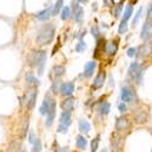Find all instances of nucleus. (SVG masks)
<instances>
[{
    "mask_svg": "<svg viewBox=\"0 0 152 152\" xmlns=\"http://www.w3.org/2000/svg\"><path fill=\"white\" fill-rule=\"evenodd\" d=\"M35 139H37V137H35L34 132H33V130H31V132H29V135H28V141H29L31 144H33V142L35 141Z\"/></svg>",
    "mask_w": 152,
    "mask_h": 152,
    "instance_id": "obj_36",
    "label": "nucleus"
},
{
    "mask_svg": "<svg viewBox=\"0 0 152 152\" xmlns=\"http://www.w3.org/2000/svg\"><path fill=\"white\" fill-rule=\"evenodd\" d=\"M60 88H61V83H60V80H58V79H54L53 85H51V91H53L54 94H57V93L60 91Z\"/></svg>",
    "mask_w": 152,
    "mask_h": 152,
    "instance_id": "obj_29",
    "label": "nucleus"
},
{
    "mask_svg": "<svg viewBox=\"0 0 152 152\" xmlns=\"http://www.w3.org/2000/svg\"><path fill=\"white\" fill-rule=\"evenodd\" d=\"M51 101H53V99H51V96H50V94H46L45 97H44L43 104H42V106H40V108H39L40 115H46V112H48V110H49V107H50V104H51Z\"/></svg>",
    "mask_w": 152,
    "mask_h": 152,
    "instance_id": "obj_17",
    "label": "nucleus"
},
{
    "mask_svg": "<svg viewBox=\"0 0 152 152\" xmlns=\"http://www.w3.org/2000/svg\"><path fill=\"white\" fill-rule=\"evenodd\" d=\"M95 71V62H88L84 68V75L85 77H90Z\"/></svg>",
    "mask_w": 152,
    "mask_h": 152,
    "instance_id": "obj_23",
    "label": "nucleus"
},
{
    "mask_svg": "<svg viewBox=\"0 0 152 152\" xmlns=\"http://www.w3.org/2000/svg\"><path fill=\"white\" fill-rule=\"evenodd\" d=\"M73 107H74V99L71 97V96H67V97L61 102V108H62V111H68V112H71V111L73 110Z\"/></svg>",
    "mask_w": 152,
    "mask_h": 152,
    "instance_id": "obj_16",
    "label": "nucleus"
},
{
    "mask_svg": "<svg viewBox=\"0 0 152 152\" xmlns=\"http://www.w3.org/2000/svg\"><path fill=\"white\" fill-rule=\"evenodd\" d=\"M122 147V137L119 136L118 133H113L111 135V148L112 152H119Z\"/></svg>",
    "mask_w": 152,
    "mask_h": 152,
    "instance_id": "obj_7",
    "label": "nucleus"
},
{
    "mask_svg": "<svg viewBox=\"0 0 152 152\" xmlns=\"http://www.w3.org/2000/svg\"><path fill=\"white\" fill-rule=\"evenodd\" d=\"M33 148H32V152H40L42 151V141L39 139H35V141L33 142Z\"/></svg>",
    "mask_w": 152,
    "mask_h": 152,
    "instance_id": "obj_30",
    "label": "nucleus"
},
{
    "mask_svg": "<svg viewBox=\"0 0 152 152\" xmlns=\"http://www.w3.org/2000/svg\"><path fill=\"white\" fill-rule=\"evenodd\" d=\"M55 116H56V102L53 100L51 104H50V107L46 112V121H45V125L48 126H51L53 123H54V119H55Z\"/></svg>",
    "mask_w": 152,
    "mask_h": 152,
    "instance_id": "obj_6",
    "label": "nucleus"
},
{
    "mask_svg": "<svg viewBox=\"0 0 152 152\" xmlns=\"http://www.w3.org/2000/svg\"><path fill=\"white\" fill-rule=\"evenodd\" d=\"M54 37H55V26L53 23H46L39 29L35 42L39 46H44L51 43Z\"/></svg>",
    "mask_w": 152,
    "mask_h": 152,
    "instance_id": "obj_1",
    "label": "nucleus"
},
{
    "mask_svg": "<svg viewBox=\"0 0 152 152\" xmlns=\"http://www.w3.org/2000/svg\"><path fill=\"white\" fill-rule=\"evenodd\" d=\"M69 17H71V9H69L68 6L62 7V9H61V18H62L63 21H66V20H68Z\"/></svg>",
    "mask_w": 152,
    "mask_h": 152,
    "instance_id": "obj_27",
    "label": "nucleus"
},
{
    "mask_svg": "<svg viewBox=\"0 0 152 152\" xmlns=\"http://www.w3.org/2000/svg\"><path fill=\"white\" fill-rule=\"evenodd\" d=\"M74 91V84L72 82H68V83H63L61 84V88H60V93L63 95V96H71Z\"/></svg>",
    "mask_w": 152,
    "mask_h": 152,
    "instance_id": "obj_12",
    "label": "nucleus"
},
{
    "mask_svg": "<svg viewBox=\"0 0 152 152\" xmlns=\"http://www.w3.org/2000/svg\"><path fill=\"white\" fill-rule=\"evenodd\" d=\"M79 130H80L82 133H84V134H88V133L91 130L90 123L88 122V121H85V119H82V121L79 122Z\"/></svg>",
    "mask_w": 152,
    "mask_h": 152,
    "instance_id": "obj_21",
    "label": "nucleus"
},
{
    "mask_svg": "<svg viewBox=\"0 0 152 152\" xmlns=\"http://www.w3.org/2000/svg\"><path fill=\"white\" fill-rule=\"evenodd\" d=\"M110 110H111V105H110L108 102H102V104L100 105V108H99L100 113H101L102 116L108 115V113H110Z\"/></svg>",
    "mask_w": 152,
    "mask_h": 152,
    "instance_id": "obj_26",
    "label": "nucleus"
},
{
    "mask_svg": "<svg viewBox=\"0 0 152 152\" xmlns=\"http://www.w3.org/2000/svg\"><path fill=\"white\" fill-rule=\"evenodd\" d=\"M51 7H49V9H45L43 11H39V12H37L35 14V17L39 20V21H48L50 17H51Z\"/></svg>",
    "mask_w": 152,
    "mask_h": 152,
    "instance_id": "obj_19",
    "label": "nucleus"
},
{
    "mask_svg": "<svg viewBox=\"0 0 152 152\" xmlns=\"http://www.w3.org/2000/svg\"><path fill=\"white\" fill-rule=\"evenodd\" d=\"M121 97L123 100V102H133L134 97H135V94H134V91L130 89V88L124 86V88H122Z\"/></svg>",
    "mask_w": 152,
    "mask_h": 152,
    "instance_id": "obj_9",
    "label": "nucleus"
},
{
    "mask_svg": "<svg viewBox=\"0 0 152 152\" xmlns=\"http://www.w3.org/2000/svg\"><path fill=\"white\" fill-rule=\"evenodd\" d=\"M38 96V89L37 86H29V89L26 93V97H24V102L28 110H32L35 106V101Z\"/></svg>",
    "mask_w": 152,
    "mask_h": 152,
    "instance_id": "obj_4",
    "label": "nucleus"
},
{
    "mask_svg": "<svg viewBox=\"0 0 152 152\" xmlns=\"http://www.w3.org/2000/svg\"><path fill=\"white\" fill-rule=\"evenodd\" d=\"M105 80H106V73L102 71V72H100L96 75V78H95V80L93 83V88L94 89H100V88L105 84Z\"/></svg>",
    "mask_w": 152,
    "mask_h": 152,
    "instance_id": "obj_15",
    "label": "nucleus"
},
{
    "mask_svg": "<svg viewBox=\"0 0 152 152\" xmlns=\"http://www.w3.org/2000/svg\"><path fill=\"white\" fill-rule=\"evenodd\" d=\"M117 50H118V45L115 43V42H111V43H107L105 45V51L110 55V56H113V55H116L117 53Z\"/></svg>",
    "mask_w": 152,
    "mask_h": 152,
    "instance_id": "obj_20",
    "label": "nucleus"
},
{
    "mask_svg": "<svg viewBox=\"0 0 152 152\" xmlns=\"http://www.w3.org/2000/svg\"><path fill=\"white\" fill-rule=\"evenodd\" d=\"M126 54H128L129 57H134V56L136 55V49H135V48H130V49H128Z\"/></svg>",
    "mask_w": 152,
    "mask_h": 152,
    "instance_id": "obj_37",
    "label": "nucleus"
},
{
    "mask_svg": "<svg viewBox=\"0 0 152 152\" xmlns=\"http://www.w3.org/2000/svg\"><path fill=\"white\" fill-rule=\"evenodd\" d=\"M118 108H119V112H125V111H126V106H125V104H124V102L119 104Z\"/></svg>",
    "mask_w": 152,
    "mask_h": 152,
    "instance_id": "obj_39",
    "label": "nucleus"
},
{
    "mask_svg": "<svg viewBox=\"0 0 152 152\" xmlns=\"http://www.w3.org/2000/svg\"><path fill=\"white\" fill-rule=\"evenodd\" d=\"M86 144H88V141H86V139H85L84 136L78 135L77 137H75V145H77V147H78L79 150H82V151L85 150Z\"/></svg>",
    "mask_w": 152,
    "mask_h": 152,
    "instance_id": "obj_22",
    "label": "nucleus"
},
{
    "mask_svg": "<svg viewBox=\"0 0 152 152\" xmlns=\"http://www.w3.org/2000/svg\"><path fill=\"white\" fill-rule=\"evenodd\" d=\"M121 11H122V5L119 4L115 10H113V15H115V17H118L119 14H121Z\"/></svg>",
    "mask_w": 152,
    "mask_h": 152,
    "instance_id": "obj_38",
    "label": "nucleus"
},
{
    "mask_svg": "<svg viewBox=\"0 0 152 152\" xmlns=\"http://www.w3.org/2000/svg\"><path fill=\"white\" fill-rule=\"evenodd\" d=\"M65 72H66L65 67L61 66V65H56V66L53 67L51 72H50V77H51L53 79H58L60 77H62V75L65 74Z\"/></svg>",
    "mask_w": 152,
    "mask_h": 152,
    "instance_id": "obj_13",
    "label": "nucleus"
},
{
    "mask_svg": "<svg viewBox=\"0 0 152 152\" xmlns=\"http://www.w3.org/2000/svg\"><path fill=\"white\" fill-rule=\"evenodd\" d=\"M71 123H72V121H71V112L63 111L61 117H60V124H58L57 132L61 133V134H66L68 132V128H69Z\"/></svg>",
    "mask_w": 152,
    "mask_h": 152,
    "instance_id": "obj_3",
    "label": "nucleus"
},
{
    "mask_svg": "<svg viewBox=\"0 0 152 152\" xmlns=\"http://www.w3.org/2000/svg\"><path fill=\"white\" fill-rule=\"evenodd\" d=\"M147 17H148V18H152V4H151V6H150L148 10H147Z\"/></svg>",
    "mask_w": 152,
    "mask_h": 152,
    "instance_id": "obj_41",
    "label": "nucleus"
},
{
    "mask_svg": "<svg viewBox=\"0 0 152 152\" xmlns=\"http://www.w3.org/2000/svg\"><path fill=\"white\" fill-rule=\"evenodd\" d=\"M151 53H152V45H151V43H145L139 49H136V55L139 57H141V58L147 57L148 55H151Z\"/></svg>",
    "mask_w": 152,
    "mask_h": 152,
    "instance_id": "obj_8",
    "label": "nucleus"
},
{
    "mask_svg": "<svg viewBox=\"0 0 152 152\" xmlns=\"http://www.w3.org/2000/svg\"><path fill=\"white\" fill-rule=\"evenodd\" d=\"M118 32L121 34H124L126 32V22L125 21H122L121 24H119V28H118Z\"/></svg>",
    "mask_w": 152,
    "mask_h": 152,
    "instance_id": "obj_34",
    "label": "nucleus"
},
{
    "mask_svg": "<svg viewBox=\"0 0 152 152\" xmlns=\"http://www.w3.org/2000/svg\"><path fill=\"white\" fill-rule=\"evenodd\" d=\"M129 128V121L126 117H119L116 122V130L117 132H124Z\"/></svg>",
    "mask_w": 152,
    "mask_h": 152,
    "instance_id": "obj_14",
    "label": "nucleus"
},
{
    "mask_svg": "<svg viewBox=\"0 0 152 152\" xmlns=\"http://www.w3.org/2000/svg\"><path fill=\"white\" fill-rule=\"evenodd\" d=\"M135 119H136L137 123H144V122H146L147 116H146V113H144V111L139 110V111L135 113Z\"/></svg>",
    "mask_w": 152,
    "mask_h": 152,
    "instance_id": "obj_25",
    "label": "nucleus"
},
{
    "mask_svg": "<svg viewBox=\"0 0 152 152\" xmlns=\"http://www.w3.org/2000/svg\"><path fill=\"white\" fill-rule=\"evenodd\" d=\"M84 50H85V43L83 40H80L77 45H75V51H77V53H82V51H84Z\"/></svg>",
    "mask_w": 152,
    "mask_h": 152,
    "instance_id": "obj_33",
    "label": "nucleus"
},
{
    "mask_svg": "<svg viewBox=\"0 0 152 152\" xmlns=\"http://www.w3.org/2000/svg\"><path fill=\"white\" fill-rule=\"evenodd\" d=\"M38 80L35 79V77H33V75H27L26 77V83L29 85V86H37V83Z\"/></svg>",
    "mask_w": 152,
    "mask_h": 152,
    "instance_id": "obj_31",
    "label": "nucleus"
},
{
    "mask_svg": "<svg viewBox=\"0 0 152 152\" xmlns=\"http://www.w3.org/2000/svg\"><path fill=\"white\" fill-rule=\"evenodd\" d=\"M101 152H108L107 150H102V151H101Z\"/></svg>",
    "mask_w": 152,
    "mask_h": 152,
    "instance_id": "obj_42",
    "label": "nucleus"
},
{
    "mask_svg": "<svg viewBox=\"0 0 152 152\" xmlns=\"http://www.w3.org/2000/svg\"><path fill=\"white\" fill-rule=\"evenodd\" d=\"M99 142H100V135H97L94 140L91 141V152H96L97 147H99Z\"/></svg>",
    "mask_w": 152,
    "mask_h": 152,
    "instance_id": "obj_32",
    "label": "nucleus"
},
{
    "mask_svg": "<svg viewBox=\"0 0 152 152\" xmlns=\"http://www.w3.org/2000/svg\"><path fill=\"white\" fill-rule=\"evenodd\" d=\"M73 9H74V20L77 23H82L83 21V9L82 6L79 5L78 3V0H74V3H73Z\"/></svg>",
    "mask_w": 152,
    "mask_h": 152,
    "instance_id": "obj_11",
    "label": "nucleus"
},
{
    "mask_svg": "<svg viewBox=\"0 0 152 152\" xmlns=\"http://www.w3.org/2000/svg\"><path fill=\"white\" fill-rule=\"evenodd\" d=\"M91 32H93V35L94 37H99V29H97V27H93V29H91Z\"/></svg>",
    "mask_w": 152,
    "mask_h": 152,
    "instance_id": "obj_40",
    "label": "nucleus"
},
{
    "mask_svg": "<svg viewBox=\"0 0 152 152\" xmlns=\"http://www.w3.org/2000/svg\"><path fill=\"white\" fill-rule=\"evenodd\" d=\"M6 152H22V142L21 140L11 141L6 148Z\"/></svg>",
    "mask_w": 152,
    "mask_h": 152,
    "instance_id": "obj_18",
    "label": "nucleus"
},
{
    "mask_svg": "<svg viewBox=\"0 0 152 152\" xmlns=\"http://www.w3.org/2000/svg\"><path fill=\"white\" fill-rule=\"evenodd\" d=\"M62 7H63V0H57V1L55 3V5H54V7H51V15L55 16V15L60 14Z\"/></svg>",
    "mask_w": 152,
    "mask_h": 152,
    "instance_id": "obj_24",
    "label": "nucleus"
},
{
    "mask_svg": "<svg viewBox=\"0 0 152 152\" xmlns=\"http://www.w3.org/2000/svg\"><path fill=\"white\" fill-rule=\"evenodd\" d=\"M132 14H133V7H132L130 5H129V6H126V9H125V11H124V15H123V18H122V21L128 22V20L130 18Z\"/></svg>",
    "mask_w": 152,
    "mask_h": 152,
    "instance_id": "obj_28",
    "label": "nucleus"
},
{
    "mask_svg": "<svg viewBox=\"0 0 152 152\" xmlns=\"http://www.w3.org/2000/svg\"><path fill=\"white\" fill-rule=\"evenodd\" d=\"M27 60H28L29 66L38 68L39 74H42L43 69H44L45 61H46V51H44V50H37V51H32L28 55Z\"/></svg>",
    "mask_w": 152,
    "mask_h": 152,
    "instance_id": "obj_2",
    "label": "nucleus"
},
{
    "mask_svg": "<svg viewBox=\"0 0 152 152\" xmlns=\"http://www.w3.org/2000/svg\"><path fill=\"white\" fill-rule=\"evenodd\" d=\"M141 11H142V7H140V9H139V10L136 11L135 17H134V20H133V24H136V23H137L139 18H140V16H141Z\"/></svg>",
    "mask_w": 152,
    "mask_h": 152,
    "instance_id": "obj_35",
    "label": "nucleus"
},
{
    "mask_svg": "<svg viewBox=\"0 0 152 152\" xmlns=\"http://www.w3.org/2000/svg\"><path fill=\"white\" fill-rule=\"evenodd\" d=\"M128 74H129V77L134 82H136L137 84H140L141 77H142V69L140 68V66H139L137 62H133L132 65H130L129 71H128Z\"/></svg>",
    "mask_w": 152,
    "mask_h": 152,
    "instance_id": "obj_5",
    "label": "nucleus"
},
{
    "mask_svg": "<svg viewBox=\"0 0 152 152\" xmlns=\"http://www.w3.org/2000/svg\"><path fill=\"white\" fill-rule=\"evenodd\" d=\"M140 37H141V39H144V40H148L150 38L152 37V22H150V21L145 22V24L142 26V29H141Z\"/></svg>",
    "mask_w": 152,
    "mask_h": 152,
    "instance_id": "obj_10",
    "label": "nucleus"
}]
</instances>
